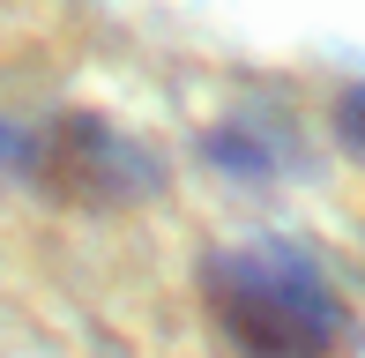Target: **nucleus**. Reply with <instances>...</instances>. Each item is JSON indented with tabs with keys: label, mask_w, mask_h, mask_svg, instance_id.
Listing matches in <instances>:
<instances>
[{
	"label": "nucleus",
	"mask_w": 365,
	"mask_h": 358,
	"mask_svg": "<svg viewBox=\"0 0 365 358\" xmlns=\"http://www.w3.org/2000/svg\"><path fill=\"white\" fill-rule=\"evenodd\" d=\"M202 299L239 358H336L351 344V299L291 239H231L202 262Z\"/></svg>",
	"instance_id": "nucleus-1"
},
{
	"label": "nucleus",
	"mask_w": 365,
	"mask_h": 358,
	"mask_svg": "<svg viewBox=\"0 0 365 358\" xmlns=\"http://www.w3.org/2000/svg\"><path fill=\"white\" fill-rule=\"evenodd\" d=\"M38 172H45V187L82 194V202H135V194L157 187L149 150L112 135L105 120H68L53 142H38Z\"/></svg>",
	"instance_id": "nucleus-2"
},
{
	"label": "nucleus",
	"mask_w": 365,
	"mask_h": 358,
	"mask_svg": "<svg viewBox=\"0 0 365 358\" xmlns=\"http://www.w3.org/2000/svg\"><path fill=\"white\" fill-rule=\"evenodd\" d=\"M336 142L365 165V83H358V90H343V105H336Z\"/></svg>",
	"instance_id": "nucleus-3"
},
{
	"label": "nucleus",
	"mask_w": 365,
	"mask_h": 358,
	"mask_svg": "<svg viewBox=\"0 0 365 358\" xmlns=\"http://www.w3.org/2000/svg\"><path fill=\"white\" fill-rule=\"evenodd\" d=\"M15 172H38V135H23L15 120H0V179Z\"/></svg>",
	"instance_id": "nucleus-4"
}]
</instances>
